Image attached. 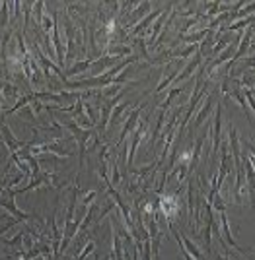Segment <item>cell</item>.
Segmentation results:
<instances>
[{
    "label": "cell",
    "mask_w": 255,
    "mask_h": 260,
    "mask_svg": "<svg viewBox=\"0 0 255 260\" xmlns=\"http://www.w3.org/2000/svg\"><path fill=\"white\" fill-rule=\"evenodd\" d=\"M51 39H53V45H55V64L57 66H62L64 64V47H62V41H60V31H59V14H55V28L51 31Z\"/></svg>",
    "instance_id": "cell-5"
},
{
    "label": "cell",
    "mask_w": 255,
    "mask_h": 260,
    "mask_svg": "<svg viewBox=\"0 0 255 260\" xmlns=\"http://www.w3.org/2000/svg\"><path fill=\"white\" fill-rule=\"evenodd\" d=\"M92 260H102V258H100V254H98V252H94V258Z\"/></svg>",
    "instance_id": "cell-23"
},
{
    "label": "cell",
    "mask_w": 255,
    "mask_h": 260,
    "mask_svg": "<svg viewBox=\"0 0 255 260\" xmlns=\"http://www.w3.org/2000/svg\"><path fill=\"white\" fill-rule=\"evenodd\" d=\"M109 185L115 188L121 185V171H119V163H113V175H111V181H109Z\"/></svg>",
    "instance_id": "cell-19"
},
{
    "label": "cell",
    "mask_w": 255,
    "mask_h": 260,
    "mask_svg": "<svg viewBox=\"0 0 255 260\" xmlns=\"http://www.w3.org/2000/svg\"><path fill=\"white\" fill-rule=\"evenodd\" d=\"M146 105H148V103L144 101L142 105H140V107H136L135 111H131V113H129L127 120H125V126H123V128H121V132H119V138H117V148H119V146H123L125 138H127V136H129V134H131V132L136 128V122H138V118H140V111H142Z\"/></svg>",
    "instance_id": "cell-3"
},
{
    "label": "cell",
    "mask_w": 255,
    "mask_h": 260,
    "mask_svg": "<svg viewBox=\"0 0 255 260\" xmlns=\"http://www.w3.org/2000/svg\"><path fill=\"white\" fill-rule=\"evenodd\" d=\"M216 260H228V256H222V254H216Z\"/></svg>",
    "instance_id": "cell-21"
},
{
    "label": "cell",
    "mask_w": 255,
    "mask_h": 260,
    "mask_svg": "<svg viewBox=\"0 0 255 260\" xmlns=\"http://www.w3.org/2000/svg\"><path fill=\"white\" fill-rule=\"evenodd\" d=\"M92 62H94V58H84V60H80V62H74L66 72H64V78L68 80L70 76H80V74H86L88 70H90Z\"/></svg>",
    "instance_id": "cell-10"
},
{
    "label": "cell",
    "mask_w": 255,
    "mask_h": 260,
    "mask_svg": "<svg viewBox=\"0 0 255 260\" xmlns=\"http://www.w3.org/2000/svg\"><path fill=\"white\" fill-rule=\"evenodd\" d=\"M214 101H216V93H209L207 95V101H205V105H203V109L197 113V116H195V122H193V126L191 128L195 130V128H199L205 120H207V116H209V113L214 109Z\"/></svg>",
    "instance_id": "cell-9"
},
{
    "label": "cell",
    "mask_w": 255,
    "mask_h": 260,
    "mask_svg": "<svg viewBox=\"0 0 255 260\" xmlns=\"http://www.w3.org/2000/svg\"><path fill=\"white\" fill-rule=\"evenodd\" d=\"M26 233H28V229H22V231L18 233V235H14L12 239H2V243H4V245H8V246H16V248H20L22 243H24Z\"/></svg>",
    "instance_id": "cell-15"
},
{
    "label": "cell",
    "mask_w": 255,
    "mask_h": 260,
    "mask_svg": "<svg viewBox=\"0 0 255 260\" xmlns=\"http://www.w3.org/2000/svg\"><path fill=\"white\" fill-rule=\"evenodd\" d=\"M0 208H4L8 214H12L16 219H20V221H31L33 217H35V212L33 214H28V212H24V210H20L18 206H16L14 198H6V196H2L0 194Z\"/></svg>",
    "instance_id": "cell-4"
},
{
    "label": "cell",
    "mask_w": 255,
    "mask_h": 260,
    "mask_svg": "<svg viewBox=\"0 0 255 260\" xmlns=\"http://www.w3.org/2000/svg\"><path fill=\"white\" fill-rule=\"evenodd\" d=\"M176 8V4H165V8L162 10V14L156 18V22L152 24L150 28L146 29L148 31V37L144 39L146 41V45H150V47H154V41L158 39V35H160V31L164 29V24L167 22V14H169V10H174Z\"/></svg>",
    "instance_id": "cell-2"
},
{
    "label": "cell",
    "mask_w": 255,
    "mask_h": 260,
    "mask_svg": "<svg viewBox=\"0 0 255 260\" xmlns=\"http://www.w3.org/2000/svg\"><path fill=\"white\" fill-rule=\"evenodd\" d=\"M94 245H96L94 241H88L86 245L82 246V250H80V252L76 254V258H74V260H84V258H86V256H90V252H92V250H94Z\"/></svg>",
    "instance_id": "cell-18"
},
{
    "label": "cell",
    "mask_w": 255,
    "mask_h": 260,
    "mask_svg": "<svg viewBox=\"0 0 255 260\" xmlns=\"http://www.w3.org/2000/svg\"><path fill=\"white\" fill-rule=\"evenodd\" d=\"M222 142V103L218 101V109L214 115V126H212V152H210V163L214 165L218 159V146Z\"/></svg>",
    "instance_id": "cell-1"
},
{
    "label": "cell",
    "mask_w": 255,
    "mask_h": 260,
    "mask_svg": "<svg viewBox=\"0 0 255 260\" xmlns=\"http://www.w3.org/2000/svg\"><path fill=\"white\" fill-rule=\"evenodd\" d=\"M33 260H47V258H45V256H43V254H39V256H35V258H33Z\"/></svg>",
    "instance_id": "cell-22"
},
{
    "label": "cell",
    "mask_w": 255,
    "mask_h": 260,
    "mask_svg": "<svg viewBox=\"0 0 255 260\" xmlns=\"http://www.w3.org/2000/svg\"><path fill=\"white\" fill-rule=\"evenodd\" d=\"M8 2H2L0 4V31L8 28Z\"/></svg>",
    "instance_id": "cell-16"
},
{
    "label": "cell",
    "mask_w": 255,
    "mask_h": 260,
    "mask_svg": "<svg viewBox=\"0 0 255 260\" xmlns=\"http://www.w3.org/2000/svg\"><path fill=\"white\" fill-rule=\"evenodd\" d=\"M136 47L140 49V57L146 58V60H150V53H148V49H146V41H144V37L140 35V37H136Z\"/></svg>",
    "instance_id": "cell-17"
},
{
    "label": "cell",
    "mask_w": 255,
    "mask_h": 260,
    "mask_svg": "<svg viewBox=\"0 0 255 260\" xmlns=\"http://www.w3.org/2000/svg\"><path fill=\"white\" fill-rule=\"evenodd\" d=\"M251 39H253V28H249V29H245L243 33H241V37H240V43H238V49H236V53H234V57L230 58L232 62H238L241 57H245L247 55V49L251 47Z\"/></svg>",
    "instance_id": "cell-7"
},
{
    "label": "cell",
    "mask_w": 255,
    "mask_h": 260,
    "mask_svg": "<svg viewBox=\"0 0 255 260\" xmlns=\"http://www.w3.org/2000/svg\"><path fill=\"white\" fill-rule=\"evenodd\" d=\"M181 93H183V87H181V86L174 87V89H172V91L167 93V97H165L164 101L158 105V107H160V111H167V109H169V103L174 101V99H176L178 95H181Z\"/></svg>",
    "instance_id": "cell-14"
},
{
    "label": "cell",
    "mask_w": 255,
    "mask_h": 260,
    "mask_svg": "<svg viewBox=\"0 0 255 260\" xmlns=\"http://www.w3.org/2000/svg\"><path fill=\"white\" fill-rule=\"evenodd\" d=\"M123 89L127 91V86H119V84H109V86H105L100 89V93H102V97H104L105 101H109V99H113V97H117L123 93Z\"/></svg>",
    "instance_id": "cell-12"
},
{
    "label": "cell",
    "mask_w": 255,
    "mask_h": 260,
    "mask_svg": "<svg viewBox=\"0 0 255 260\" xmlns=\"http://www.w3.org/2000/svg\"><path fill=\"white\" fill-rule=\"evenodd\" d=\"M96 196H98V192H96V190H88V192L82 196V206H84V208H88L90 204L96 202Z\"/></svg>",
    "instance_id": "cell-20"
},
{
    "label": "cell",
    "mask_w": 255,
    "mask_h": 260,
    "mask_svg": "<svg viewBox=\"0 0 255 260\" xmlns=\"http://www.w3.org/2000/svg\"><path fill=\"white\" fill-rule=\"evenodd\" d=\"M31 101H33V95H22V97L16 101V105H12V107H10V109H6V111H2V115H12V113H18V111H22L24 107H28Z\"/></svg>",
    "instance_id": "cell-13"
},
{
    "label": "cell",
    "mask_w": 255,
    "mask_h": 260,
    "mask_svg": "<svg viewBox=\"0 0 255 260\" xmlns=\"http://www.w3.org/2000/svg\"><path fill=\"white\" fill-rule=\"evenodd\" d=\"M201 64H203V55L197 51L195 57L191 58V60H189V62H187V64L181 68V72L176 76V80H174L172 84H180V82H183V80H187V78L195 72V70H199V68H201Z\"/></svg>",
    "instance_id": "cell-6"
},
{
    "label": "cell",
    "mask_w": 255,
    "mask_h": 260,
    "mask_svg": "<svg viewBox=\"0 0 255 260\" xmlns=\"http://www.w3.org/2000/svg\"><path fill=\"white\" fill-rule=\"evenodd\" d=\"M220 235H222V239H224L228 245H232L240 254H247V250L245 248H241L238 243H236V239L232 237V231H230V225H228V216H226V212L220 214Z\"/></svg>",
    "instance_id": "cell-8"
},
{
    "label": "cell",
    "mask_w": 255,
    "mask_h": 260,
    "mask_svg": "<svg viewBox=\"0 0 255 260\" xmlns=\"http://www.w3.org/2000/svg\"><path fill=\"white\" fill-rule=\"evenodd\" d=\"M0 91H2L4 101H10V99L18 97V86L12 84L10 80H0Z\"/></svg>",
    "instance_id": "cell-11"
},
{
    "label": "cell",
    "mask_w": 255,
    "mask_h": 260,
    "mask_svg": "<svg viewBox=\"0 0 255 260\" xmlns=\"http://www.w3.org/2000/svg\"><path fill=\"white\" fill-rule=\"evenodd\" d=\"M109 260H115V258H113V256H111V254H109Z\"/></svg>",
    "instance_id": "cell-24"
}]
</instances>
